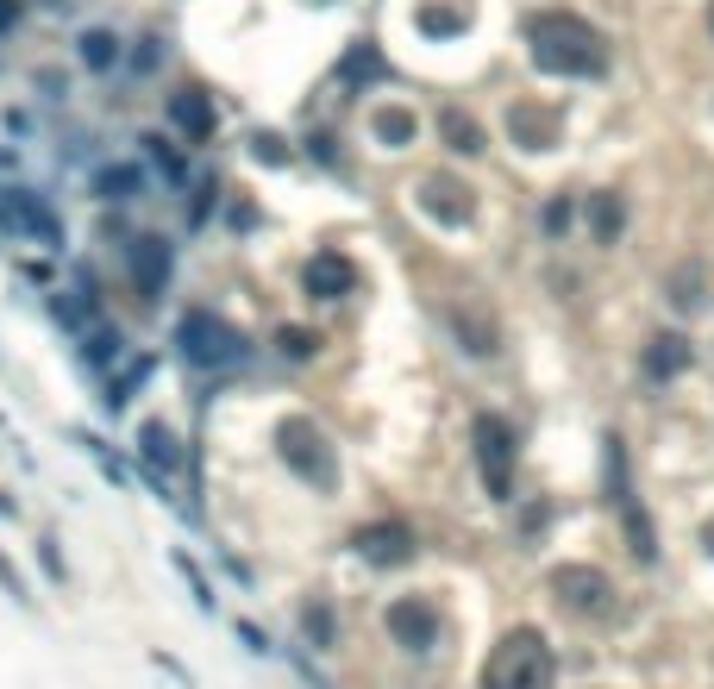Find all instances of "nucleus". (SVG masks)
I'll list each match as a JSON object with an SVG mask.
<instances>
[{"label":"nucleus","mask_w":714,"mask_h":689,"mask_svg":"<svg viewBox=\"0 0 714 689\" xmlns=\"http://www.w3.org/2000/svg\"><path fill=\"white\" fill-rule=\"evenodd\" d=\"M527 51L545 76H602L608 51H602V32L589 19L564 13V7H545L527 19Z\"/></svg>","instance_id":"1"},{"label":"nucleus","mask_w":714,"mask_h":689,"mask_svg":"<svg viewBox=\"0 0 714 689\" xmlns=\"http://www.w3.org/2000/svg\"><path fill=\"white\" fill-rule=\"evenodd\" d=\"M552 646H545V633H533V627H520V633H508L502 646L489 652V664H483V689H552Z\"/></svg>","instance_id":"2"},{"label":"nucleus","mask_w":714,"mask_h":689,"mask_svg":"<svg viewBox=\"0 0 714 689\" xmlns=\"http://www.w3.org/2000/svg\"><path fill=\"white\" fill-rule=\"evenodd\" d=\"M176 345H182V358L201 364V370H226V364L245 358V339H238L220 314H207V307H188L176 320Z\"/></svg>","instance_id":"3"},{"label":"nucleus","mask_w":714,"mask_h":689,"mask_svg":"<svg viewBox=\"0 0 714 689\" xmlns=\"http://www.w3.org/2000/svg\"><path fill=\"white\" fill-rule=\"evenodd\" d=\"M276 445H282V458H289V470H295V477H307L314 489H332V483H339V464H332L326 433H320L314 420H282Z\"/></svg>","instance_id":"4"},{"label":"nucleus","mask_w":714,"mask_h":689,"mask_svg":"<svg viewBox=\"0 0 714 689\" xmlns=\"http://www.w3.org/2000/svg\"><path fill=\"white\" fill-rule=\"evenodd\" d=\"M470 439H476V464H483L489 495H508L514 489V426L502 414H476Z\"/></svg>","instance_id":"5"},{"label":"nucleus","mask_w":714,"mask_h":689,"mask_svg":"<svg viewBox=\"0 0 714 689\" xmlns=\"http://www.w3.org/2000/svg\"><path fill=\"white\" fill-rule=\"evenodd\" d=\"M414 207L426 213V220H439V226H470L476 220V195L458 176H439V170L414 182Z\"/></svg>","instance_id":"6"},{"label":"nucleus","mask_w":714,"mask_h":689,"mask_svg":"<svg viewBox=\"0 0 714 689\" xmlns=\"http://www.w3.org/2000/svg\"><path fill=\"white\" fill-rule=\"evenodd\" d=\"M552 596H558L570 614H608L614 589H608L602 570H589V564H558V570H552Z\"/></svg>","instance_id":"7"},{"label":"nucleus","mask_w":714,"mask_h":689,"mask_svg":"<svg viewBox=\"0 0 714 689\" xmlns=\"http://www.w3.org/2000/svg\"><path fill=\"white\" fill-rule=\"evenodd\" d=\"M389 633H395L408 652H426V646L439 639V614H433V602H420V596L389 602Z\"/></svg>","instance_id":"8"},{"label":"nucleus","mask_w":714,"mask_h":689,"mask_svg":"<svg viewBox=\"0 0 714 689\" xmlns=\"http://www.w3.org/2000/svg\"><path fill=\"white\" fill-rule=\"evenodd\" d=\"M301 289L314 295V301H339V295L357 289V270L345 264L339 251H314V257H307V270H301Z\"/></svg>","instance_id":"9"},{"label":"nucleus","mask_w":714,"mask_h":689,"mask_svg":"<svg viewBox=\"0 0 714 689\" xmlns=\"http://www.w3.org/2000/svg\"><path fill=\"white\" fill-rule=\"evenodd\" d=\"M508 138L520 151H552L558 145V113H545L533 101H514L508 107Z\"/></svg>","instance_id":"10"},{"label":"nucleus","mask_w":714,"mask_h":689,"mask_svg":"<svg viewBox=\"0 0 714 689\" xmlns=\"http://www.w3.org/2000/svg\"><path fill=\"white\" fill-rule=\"evenodd\" d=\"M0 220L7 226H19V232H32V239H44V245H57L63 232H57V220H51V207L44 201H32L26 188H7V195H0Z\"/></svg>","instance_id":"11"},{"label":"nucleus","mask_w":714,"mask_h":689,"mask_svg":"<svg viewBox=\"0 0 714 689\" xmlns=\"http://www.w3.org/2000/svg\"><path fill=\"white\" fill-rule=\"evenodd\" d=\"M170 120H176V126H182V132L201 145V138H213V126H220V113H213V101H207L201 88H182L176 101H170Z\"/></svg>","instance_id":"12"},{"label":"nucleus","mask_w":714,"mask_h":689,"mask_svg":"<svg viewBox=\"0 0 714 689\" xmlns=\"http://www.w3.org/2000/svg\"><path fill=\"white\" fill-rule=\"evenodd\" d=\"M439 138H445L458 157H483V151H489V132L476 126L464 107H439Z\"/></svg>","instance_id":"13"},{"label":"nucleus","mask_w":714,"mask_h":689,"mask_svg":"<svg viewBox=\"0 0 714 689\" xmlns=\"http://www.w3.org/2000/svg\"><path fill=\"white\" fill-rule=\"evenodd\" d=\"M132 276L145 295H163V282H170V245L163 239H132Z\"/></svg>","instance_id":"14"},{"label":"nucleus","mask_w":714,"mask_h":689,"mask_svg":"<svg viewBox=\"0 0 714 689\" xmlns=\"http://www.w3.org/2000/svg\"><path fill=\"white\" fill-rule=\"evenodd\" d=\"M351 545H357V552H364L370 564H401V558L414 552V539H408V527H364V533H357Z\"/></svg>","instance_id":"15"},{"label":"nucleus","mask_w":714,"mask_h":689,"mask_svg":"<svg viewBox=\"0 0 714 689\" xmlns=\"http://www.w3.org/2000/svg\"><path fill=\"white\" fill-rule=\"evenodd\" d=\"M664 295H671L677 314H702V307H708V270L702 264H677L671 282H664Z\"/></svg>","instance_id":"16"},{"label":"nucleus","mask_w":714,"mask_h":689,"mask_svg":"<svg viewBox=\"0 0 714 689\" xmlns=\"http://www.w3.org/2000/svg\"><path fill=\"white\" fill-rule=\"evenodd\" d=\"M683 370H689V339L683 332H658V339L646 345V376L664 383V376H683Z\"/></svg>","instance_id":"17"},{"label":"nucleus","mask_w":714,"mask_h":689,"mask_svg":"<svg viewBox=\"0 0 714 689\" xmlns=\"http://www.w3.org/2000/svg\"><path fill=\"white\" fill-rule=\"evenodd\" d=\"M94 195L101 201H138L145 195V170H138V163H107V170H94Z\"/></svg>","instance_id":"18"},{"label":"nucleus","mask_w":714,"mask_h":689,"mask_svg":"<svg viewBox=\"0 0 714 689\" xmlns=\"http://www.w3.org/2000/svg\"><path fill=\"white\" fill-rule=\"evenodd\" d=\"M383 76H389V63L376 57V44H370V38H357V44H351V57L339 63V82H345V88H364V82H383Z\"/></svg>","instance_id":"19"},{"label":"nucleus","mask_w":714,"mask_h":689,"mask_svg":"<svg viewBox=\"0 0 714 689\" xmlns=\"http://www.w3.org/2000/svg\"><path fill=\"white\" fill-rule=\"evenodd\" d=\"M451 332H458V345L470 358H495V326L483 314H470V307H451Z\"/></svg>","instance_id":"20"},{"label":"nucleus","mask_w":714,"mask_h":689,"mask_svg":"<svg viewBox=\"0 0 714 689\" xmlns=\"http://www.w3.org/2000/svg\"><path fill=\"white\" fill-rule=\"evenodd\" d=\"M621 226H627V201L621 195H589V232H595V245H614V239H621Z\"/></svg>","instance_id":"21"},{"label":"nucleus","mask_w":714,"mask_h":689,"mask_svg":"<svg viewBox=\"0 0 714 689\" xmlns=\"http://www.w3.org/2000/svg\"><path fill=\"white\" fill-rule=\"evenodd\" d=\"M138 451H145V458H151L157 470H176V464H182V451H176V433H170V426H163V420H145V426H138Z\"/></svg>","instance_id":"22"},{"label":"nucleus","mask_w":714,"mask_h":689,"mask_svg":"<svg viewBox=\"0 0 714 689\" xmlns=\"http://www.w3.org/2000/svg\"><path fill=\"white\" fill-rule=\"evenodd\" d=\"M370 132H376V145L401 151V145H414V113H408V107H383V113L370 120Z\"/></svg>","instance_id":"23"},{"label":"nucleus","mask_w":714,"mask_h":689,"mask_svg":"<svg viewBox=\"0 0 714 689\" xmlns=\"http://www.w3.org/2000/svg\"><path fill=\"white\" fill-rule=\"evenodd\" d=\"M414 19H420V32H439V38H458V32L470 26V7H433V0H426V7H420Z\"/></svg>","instance_id":"24"},{"label":"nucleus","mask_w":714,"mask_h":689,"mask_svg":"<svg viewBox=\"0 0 714 689\" xmlns=\"http://www.w3.org/2000/svg\"><path fill=\"white\" fill-rule=\"evenodd\" d=\"M113 57H119V38L113 32H82V63L88 69H107Z\"/></svg>","instance_id":"25"},{"label":"nucleus","mask_w":714,"mask_h":689,"mask_svg":"<svg viewBox=\"0 0 714 689\" xmlns=\"http://www.w3.org/2000/svg\"><path fill=\"white\" fill-rule=\"evenodd\" d=\"M276 345L289 351V358H314V351H320V339H314V332H301V326H282Z\"/></svg>","instance_id":"26"},{"label":"nucleus","mask_w":714,"mask_h":689,"mask_svg":"<svg viewBox=\"0 0 714 689\" xmlns=\"http://www.w3.org/2000/svg\"><path fill=\"white\" fill-rule=\"evenodd\" d=\"M82 351H88V364H94V370L113 364V358H119V332H94V345H82Z\"/></svg>","instance_id":"27"},{"label":"nucleus","mask_w":714,"mask_h":689,"mask_svg":"<svg viewBox=\"0 0 714 689\" xmlns=\"http://www.w3.org/2000/svg\"><path fill=\"white\" fill-rule=\"evenodd\" d=\"M307 639H314L320 652L332 646V621H326V608H320V602H307Z\"/></svg>","instance_id":"28"},{"label":"nucleus","mask_w":714,"mask_h":689,"mask_svg":"<svg viewBox=\"0 0 714 689\" xmlns=\"http://www.w3.org/2000/svg\"><path fill=\"white\" fill-rule=\"evenodd\" d=\"M257 157H264V163H289V145H282L276 132H257Z\"/></svg>","instance_id":"29"},{"label":"nucleus","mask_w":714,"mask_h":689,"mask_svg":"<svg viewBox=\"0 0 714 689\" xmlns=\"http://www.w3.org/2000/svg\"><path fill=\"white\" fill-rule=\"evenodd\" d=\"M570 226V201H552L545 207V232H564Z\"/></svg>","instance_id":"30"},{"label":"nucleus","mask_w":714,"mask_h":689,"mask_svg":"<svg viewBox=\"0 0 714 689\" xmlns=\"http://www.w3.org/2000/svg\"><path fill=\"white\" fill-rule=\"evenodd\" d=\"M238 639H245V646H251V652H270V646H264V633H257L251 621H238Z\"/></svg>","instance_id":"31"},{"label":"nucleus","mask_w":714,"mask_h":689,"mask_svg":"<svg viewBox=\"0 0 714 689\" xmlns=\"http://www.w3.org/2000/svg\"><path fill=\"white\" fill-rule=\"evenodd\" d=\"M13 19H19V7H13V0H0V26H13Z\"/></svg>","instance_id":"32"},{"label":"nucleus","mask_w":714,"mask_h":689,"mask_svg":"<svg viewBox=\"0 0 714 689\" xmlns=\"http://www.w3.org/2000/svg\"><path fill=\"white\" fill-rule=\"evenodd\" d=\"M702 545H708V552H714V520H708V527H702Z\"/></svg>","instance_id":"33"},{"label":"nucleus","mask_w":714,"mask_h":689,"mask_svg":"<svg viewBox=\"0 0 714 689\" xmlns=\"http://www.w3.org/2000/svg\"><path fill=\"white\" fill-rule=\"evenodd\" d=\"M708 32H714V0H708Z\"/></svg>","instance_id":"34"}]
</instances>
